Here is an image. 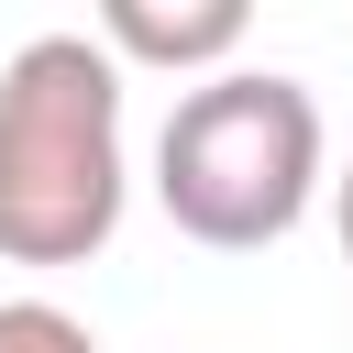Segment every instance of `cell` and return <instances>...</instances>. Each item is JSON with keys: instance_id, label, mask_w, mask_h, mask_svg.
Returning a JSON list of instances; mask_svg holds the SVG:
<instances>
[{"instance_id": "cell-1", "label": "cell", "mask_w": 353, "mask_h": 353, "mask_svg": "<svg viewBox=\"0 0 353 353\" xmlns=\"http://www.w3.org/2000/svg\"><path fill=\"white\" fill-rule=\"evenodd\" d=\"M121 232V66L99 33H33L0 66V254L88 265Z\"/></svg>"}, {"instance_id": "cell-2", "label": "cell", "mask_w": 353, "mask_h": 353, "mask_svg": "<svg viewBox=\"0 0 353 353\" xmlns=\"http://www.w3.org/2000/svg\"><path fill=\"white\" fill-rule=\"evenodd\" d=\"M320 188V99L276 66H221L154 132V199L210 254H265Z\"/></svg>"}, {"instance_id": "cell-3", "label": "cell", "mask_w": 353, "mask_h": 353, "mask_svg": "<svg viewBox=\"0 0 353 353\" xmlns=\"http://www.w3.org/2000/svg\"><path fill=\"white\" fill-rule=\"evenodd\" d=\"M243 33H254V11L243 0H110L99 11V44H110V66L121 55H143V66H221V55H243Z\"/></svg>"}, {"instance_id": "cell-4", "label": "cell", "mask_w": 353, "mask_h": 353, "mask_svg": "<svg viewBox=\"0 0 353 353\" xmlns=\"http://www.w3.org/2000/svg\"><path fill=\"white\" fill-rule=\"evenodd\" d=\"M0 353H99V331L55 298H0Z\"/></svg>"}, {"instance_id": "cell-5", "label": "cell", "mask_w": 353, "mask_h": 353, "mask_svg": "<svg viewBox=\"0 0 353 353\" xmlns=\"http://www.w3.org/2000/svg\"><path fill=\"white\" fill-rule=\"evenodd\" d=\"M331 210H342V265H353V165H342V199Z\"/></svg>"}]
</instances>
